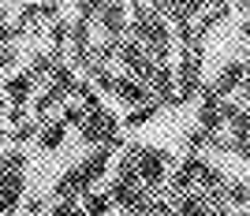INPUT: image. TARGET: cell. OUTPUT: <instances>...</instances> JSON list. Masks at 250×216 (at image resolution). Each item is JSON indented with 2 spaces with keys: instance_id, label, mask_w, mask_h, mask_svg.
<instances>
[{
  "instance_id": "6da1fadb",
  "label": "cell",
  "mask_w": 250,
  "mask_h": 216,
  "mask_svg": "<svg viewBox=\"0 0 250 216\" xmlns=\"http://www.w3.org/2000/svg\"><path fill=\"white\" fill-rule=\"evenodd\" d=\"M127 38L142 45V52L153 63H168L172 45H176L172 26L153 11V4H127Z\"/></svg>"
},
{
  "instance_id": "7a4b0ae2",
  "label": "cell",
  "mask_w": 250,
  "mask_h": 216,
  "mask_svg": "<svg viewBox=\"0 0 250 216\" xmlns=\"http://www.w3.org/2000/svg\"><path fill=\"white\" fill-rule=\"evenodd\" d=\"M172 168H176V157L168 153V149L135 142V175H138V186H142L149 197H161Z\"/></svg>"
},
{
  "instance_id": "3957f363",
  "label": "cell",
  "mask_w": 250,
  "mask_h": 216,
  "mask_svg": "<svg viewBox=\"0 0 250 216\" xmlns=\"http://www.w3.org/2000/svg\"><path fill=\"white\" fill-rule=\"evenodd\" d=\"M172 79H176V104L194 101L202 90V49L179 52V63L172 67Z\"/></svg>"
},
{
  "instance_id": "277c9868",
  "label": "cell",
  "mask_w": 250,
  "mask_h": 216,
  "mask_svg": "<svg viewBox=\"0 0 250 216\" xmlns=\"http://www.w3.org/2000/svg\"><path fill=\"white\" fill-rule=\"evenodd\" d=\"M247 75H250V63L243 60V56H228V60L217 67V75H213L206 86L217 93L220 101H231V97L239 93V86L247 82Z\"/></svg>"
},
{
  "instance_id": "5b68a950",
  "label": "cell",
  "mask_w": 250,
  "mask_h": 216,
  "mask_svg": "<svg viewBox=\"0 0 250 216\" xmlns=\"http://www.w3.org/2000/svg\"><path fill=\"white\" fill-rule=\"evenodd\" d=\"M116 60L124 67V75H131L138 82H146L149 71H153V60H149L146 52H142V45L131 41V38H120V41H116Z\"/></svg>"
},
{
  "instance_id": "8992f818",
  "label": "cell",
  "mask_w": 250,
  "mask_h": 216,
  "mask_svg": "<svg viewBox=\"0 0 250 216\" xmlns=\"http://www.w3.org/2000/svg\"><path fill=\"white\" fill-rule=\"evenodd\" d=\"M94 26L104 34V41H120V38H127V4H97Z\"/></svg>"
},
{
  "instance_id": "52a82bcc",
  "label": "cell",
  "mask_w": 250,
  "mask_h": 216,
  "mask_svg": "<svg viewBox=\"0 0 250 216\" xmlns=\"http://www.w3.org/2000/svg\"><path fill=\"white\" fill-rule=\"evenodd\" d=\"M108 168H112V153H108V149H90V153L75 164L83 190H94V186L101 183V175H108Z\"/></svg>"
},
{
  "instance_id": "ba28073f",
  "label": "cell",
  "mask_w": 250,
  "mask_h": 216,
  "mask_svg": "<svg viewBox=\"0 0 250 216\" xmlns=\"http://www.w3.org/2000/svg\"><path fill=\"white\" fill-rule=\"evenodd\" d=\"M146 90L161 108L165 104H176V79H172V63H153V71L146 79Z\"/></svg>"
},
{
  "instance_id": "9c48e42d",
  "label": "cell",
  "mask_w": 250,
  "mask_h": 216,
  "mask_svg": "<svg viewBox=\"0 0 250 216\" xmlns=\"http://www.w3.org/2000/svg\"><path fill=\"white\" fill-rule=\"evenodd\" d=\"M34 79L26 71H15V75H8V79H4V93H0V97H4V101H8V108H26V104L34 101Z\"/></svg>"
},
{
  "instance_id": "30bf717a",
  "label": "cell",
  "mask_w": 250,
  "mask_h": 216,
  "mask_svg": "<svg viewBox=\"0 0 250 216\" xmlns=\"http://www.w3.org/2000/svg\"><path fill=\"white\" fill-rule=\"evenodd\" d=\"M26 197V172H4L0 175V213H15Z\"/></svg>"
},
{
  "instance_id": "8fae6325",
  "label": "cell",
  "mask_w": 250,
  "mask_h": 216,
  "mask_svg": "<svg viewBox=\"0 0 250 216\" xmlns=\"http://www.w3.org/2000/svg\"><path fill=\"white\" fill-rule=\"evenodd\" d=\"M112 97H120V101L131 104V108H142V104L153 101L149 90H146V82H138V79H131V75H116L112 79Z\"/></svg>"
},
{
  "instance_id": "7c38bea8",
  "label": "cell",
  "mask_w": 250,
  "mask_h": 216,
  "mask_svg": "<svg viewBox=\"0 0 250 216\" xmlns=\"http://www.w3.org/2000/svg\"><path fill=\"white\" fill-rule=\"evenodd\" d=\"M63 63V52H34L30 56V67H26V75H30L34 82H38V79H45V82H49L52 79V71H56V67H60Z\"/></svg>"
},
{
  "instance_id": "4fadbf2b",
  "label": "cell",
  "mask_w": 250,
  "mask_h": 216,
  "mask_svg": "<svg viewBox=\"0 0 250 216\" xmlns=\"http://www.w3.org/2000/svg\"><path fill=\"white\" fill-rule=\"evenodd\" d=\"M220 197H224V205H228V209H235V213H243V209H247V201H250L247 179H239V175L231 179V175H228V183L220 186Z\"/></svg>"
},
{
  "instance_id": "5bb4252c",
  "label": "cell",
  "mask_w": 250,
  "mask_h": 216,
  "mask_svg": "<svg viewBox=\"0 0 250 216\" xmlns=\"http://www.w3.org/2000/svg\"><path fill=\"white\" fill-rule=\"evenodd\" d=\"M63 142H67V127H63L60 119H49V123L38 127V145H42L45 153H56Z\"/></svg>"
},
{
  "instance_id": "9a60e30c",
  "label": "cell",
  "mask_w": 250,
  "mask_h": 216,
  "mask_svg": "<svg viewBox=\"0 0 250 216\" xmlns=\"http://www.w3.org/2000/svg\"><path fill=\"white\" fill-rule=\"evenodd\" d=\"M79 209H83L86 216H112V201H108V194H104L101 186L86 190V194L79 197Z\"/></svg>"
},
{
  "instance_id": "2e32d148",
  "label": "cell",
  "mask_w": 250,
  "mask_h": 216,
  "mask_svg": "<svg viewBox=\"0 0 250 216\" xmlns=\"http://www.w3.org/2000/svg\"><path fill=\"white\" fill-rule=\"evenodd\" d=\"M4 131H8V142H11V145H26V142H34V138H38V123H34V119H22V123L4 127Z\"/></svg>"
},
{
  "instance_id": "e0dca14e",
  "label": "cell",
  "mask_w": 250,
  "mask_h": 216,
  "mask_svg": "<svg viewBox=\"0 0 250 216\" xmlns=\"http://www.w3.org/2000/svg\"><path fill=\"white\" fill-rule=\"evenodd\" d=\"M157 112H161V104H157V101L142 104V108H131V116H127V119H124V127H127V131H135V127H146V123H149V119H153Z\"/></svg>"
},
{
  "instance_id": "ac0fdd59",
  "label": "cell",
  "mask_w": 250,
  "mask_h": 216,
  "mask_svg": "<svg viewBox=\"0 0 250 216\" xmlns=\"http://www.w3.org/2000/svg\"><path fill=\"white\" fill-rule=\"evenodd\" d=\"M67 34H71V22H67V19L49 22V41H52V52H67Z\"/></svg>"
},
{
  "instance_id": "d6986e66",
  "label": "cell",
  "mask_w": 250,
  "mask_h": 216,
  "mask_svg": "<svg viewBox=\"0 0 250 216\" xmlns=\"http://www.w3.org/2000/svg\"><path fill=\"white\" fill-rule=\"evenodd\" d=\"M56 119H60V123L67 127V131H71V127H75V131H79V127H83V119H86V112H83V104L67 101V104H63V108H60V116H56Z\"/></svg>"
},
{
  "instance_id": "ffe728a7",
  "label": "cell",
  "mask_w": 250,
  "mask_h": 216,
  "mask_svg": "<svg viewBox=\"0 0 250 216\" xmlns=\"http://www.w3.org/2000/svg\"><path fill=\"white\" fill-rule=\"evenodd\" d=\"M45 209H49V197L42 190H30V194L22 197V216H42Z\"/></svg>"
},
{
  "instance_id": "44dd1931",
  "label": "cell",
  "mask_w": 250,
  "mask_h": 216,
  "mask_svg": "<svg viewBox=\"0 0 250 216\" xmlns=\"http://www.w3.org/2000/svg\"><path fill=\"white\" fill-rule=\"evenodd\" d=\"M45 216H86V213L79 209V201H52L45 209Z\"/></svg>"
},
{
  "instance_id": "7402d4cb",
  "label": "cell",
  "mask_w": 250,
  "mask_h": 216,
  "mask_svg": "<svg viewBox=\"0 0 250 216\" xmlns=\"http://www.w3.org/2000/svg\"><path fill=\"white\" fill-rule=\"evenodd\" d=\"M8 157V172H26V153L22 149H4Z\"/></svg>"
},
{
  "instance_id": "603a6c76",
  "label": "cell",
  "mask_w": 250,
  "mask_h": 216,
  "mask_svg": "<svg viewBox=\"0 0 250 216\" xmlns=\"http://www.w3.org/2000/svg\"><path fill=\"white\" fill-rule=\"evenodd\" d=\"M15 56H19V52H15V45H4V49H0V75L15 63Z\"/></svg>"
},
{
  "instance_id": "cb8c5ba5",
  "label": "cell",
  "mask_w": 250,
  "mask_h": 216,
  "mask_svg": "<svg viewBox=\"0 0 250 216\" xmlns=\"http://www.w3.org/2000/svg\"><path fill=\"white\" fill-rule=\"evenodd\" d=\"M8 127H15V123H22V119H26V108H8Z\"/></svg>"
},
{
  "instance_id": "d4e9b609",
  "label": "cell",
  "mask_w": 250,
  "mask_h": 216,
  "mask_svg": "<svg viewBox=\"0 0 250 216\" xmlns=\"http://www.w3.org/2000/svg\"><path fill=\"white\" fill-rule=\"evenodd\" d=\"M0 216H22V213H19V209H15V213H0Z\"/></svg>"
},
{
  "instance_id": "484cf974",
  "label": "cell",
  "mask_w": 250,
  "mask_h": 216,
  "mask_svg": "<svg viewBox=\"0 0 250 216\" xmlns=\"http://www.w3.org/2000/svg\"><path fill=\"white\" fill-rule=\"evenodd\" d=\"M4 138H8V131H4V127H0V142H4Z\"/></svg>"
},
{
  "instance_id": "4316f807",
  "label": "cell",
  "mask_w": 250,
  "mask_h": 216,
  "mask_svg": "<svg viewBox=\"0 0 250 216\" xmlns=\"http://www.w3.org/2000/svg\"><path fill=\"white\" fill-rule=\"evenodd\" d=\"M120 216H138V213H120Z\"/></svg>"
},
{
  "instance_id": "83f0119b",
  "label": "cell",
  "mask_w": 250,
  "mask_h": 216,
  "mask_svg": "<svg viewBox=\"0 0 250 216\" xmlns=\"http://www.w3.org/2000/svg\"><path fill=\"white\" fill-rule=\"evenodd\" d=\"M112 216H116V213H112Z\"/></svg>"
}]
</instances>
